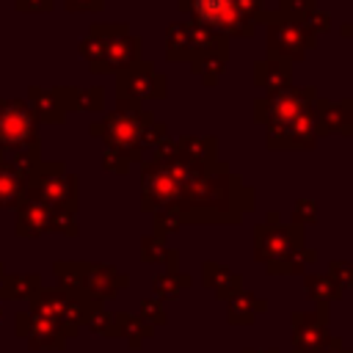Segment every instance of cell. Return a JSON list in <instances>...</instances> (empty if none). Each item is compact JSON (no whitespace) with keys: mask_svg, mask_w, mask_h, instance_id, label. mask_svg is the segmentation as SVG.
Here are the masks:
<instances>
[{"mask_svg":"<svg viewBox=\"0 0 353 353\" xmlns=\"http://www.w3.org/2000/svg\"><path fill=\"white\" fill-rule=\"evenodd\" d=\"M141 204L143 210L171 207L190 223H234L254 207V190L218 160L204 163L174 154L143 163Z\"/></svg>","mask_w":353,"mask_h":353,"instance_id":"6da1fadb","label":"cell"},{"mask_svg":"<svg viewBox=\"0 0 353 353\" xmlns=\"http://www.w3.org/2000/svg\"><path fill=\"white\" fill-rule=\"evenodd\" d=\"M28 312L36 317H44L50 323H55L66 339H74L80 334V328L85 325V314L94 306L91 301H85L83 295L66 292L61 287H41L30 301H28Z\"/></svg>","mask_w":353,"mask_h":353,"instance_id":"7a4b0ae2","label":"cell"},{"mask_svg":"<svg viewBox=\"0 0 353 353\" xmlns=\"http://www.w3.org/2000/svg\"><path fill=\"white\" fill-rule=\"evenodd\" d=\"M28 199H36L52 210H77V176L63 163H39L28 176Z\"/></svg>","mask_w":353,"mask_h":353,"instance_id":"3957f363","label":"cell"},{"mask_svg":"<svg viewBox=\"0 0 353 353\" xmlns=\"http://www.w3.org/2000/svg\"><path fill=\"white\" fill-rule=\"evenodd\" d=\"M152 116L138 108L132 99H119V110L108 113L102 121L91 124L94 135H102L110 149H124V152H138L141 154V132Z\"/></svg>","mask_w":353,"mask_h":353,"instance_id":"277c9868","label":"cell"},{"mask_svg":"<svg viewBox=\"0 0 353 353\" xmlns=\"http://www.w3.org/2000/svg\"><path fill=\"white\" fill-rule=\"evenodd\" d=\"M256 22H265V28H268L270 55H279V58H287V61H298L314 44V33L303 25L301 17H292V14H284V11L276 8V11L259 14Z\"/></svg>","mask_w":353,"mask_h":353,"instance_id":"5b68a950","label":"cell"},{"mask_svg":"<svg viewBox=\"0 0 353 353\" xmlns=\"http://www.w3.org/2000/svg\"><path fill=\"white\" fill-rule=\"evenodd\" d=\"M182 8L193 11L196 25L221 36H232V33L251 36L256 28V19L248 11H243L237 0H182Z\"/></svg>","mask_w":353,"mask_h":353,"instance_id":"8992f818","label":"cell"},{"mask_svg":"<svg viewBox=\"0 0 353 353\" xmlns=\"http://www.w3.org/2000/svg\"><path fill=\"white\" fill-rule=\"evenodd\" d=\"M303 245V226L295 223H259L254 229V259L265 262L268 273L279 276L284 259Z\"/></svg>","mask_w":353,"mask_h":353,"instance_id":"52a82bcc","label":"cell"},{"mask_svg":"<svg viewBox=\"0 0 353 353\" xmlns=\"http://www.w3.org/2000/svg\"><path fill=\"white\" fill-rule=\"evenodd\" d=\"M314 99H317L314 85H284V88H276V91H265L254 102L256 121H265V124L287 121V119L298 116L301 110L312 108Z\"/></svg>","mask_w":353,"mask_h":353,"instance_id":"ba28073f","label":"cell"},{"mask_svg":"<svg viewBox=\"0 0 353 353\" xmlns=\"http://www.w3.org/2000/svg\"><path fill=\"white\" fill-rule=\"evenodd\" d=\"M102 39V61L94 72H108V69H130L138 63L141 55V39L127 30V25H94L91 28Z\"/></svg>","mask_w":353,"mask_h":353,"instance_id":"9c48e42d","label":"cell"},{"mask_svg":"<svg viewBox=\"0 0 353 353\" xmlns=\"http://www.w3.org/2000/svg\"><path fill=\"white\" fill-rule=\"evenodd\" d=\"M292 350L290 353H323L331 345L328 306H314L312 312H292Z\"/></svg>","mask_w":353,"mask_h":353,"instance_id":"30bf717a","label":"cell"},{"mask_svg":"<svg viewBox=\"0 0 353 353\" xmlns=\"http://www.w3.org/2000/svg\"><path fill=\"white\" fill-rule=\"evenodd\" d=\"M36 141V116L25 99H0V149H17Z\"/></svg>","mask_w":353,"mask_h":353,"instance_id":"8fae6325","label":"cell"},{"mask_svg":"<svg viewBox=\"0 0 353 353\" xmlns=\"http://www.w3.org/2000/svg\"><path fill=\"white\" fill-rule=\"evenodd\" d=\"M130 284V276L116 270L113 265L102 262H83V276H80V295L91 303H105L116 298L119 290Z\"/></svg>","mask_w":353,"mask_h":353,"instance_id":"7c38bea8","label":"cell"},{"mask_svg":"<svg viewBox=\"0 0 353 353\" xmlns=\"http://www.w3.org/2000/svg\"><path fill=\"white\" fill-rule=\"evenodd\" d=\"M265 127H268L270 149H309L317 138L312 108L301 110L298 116H292L287 121H276V124H265Z\"/></svg>","mask_w":353,"mask_h":353,"instance_id":"4fadbf2b","label":"cell"},{"mask_svg":"<svg viewBox=\"0 0 353 353\" xmlns=\"http://www.w3.org/2000/svg\"><path fill=\"white\" fill-rule=\"evenodd\" d=\"M165 94V74L154 72L152 63L138 61L130 69L119 72V99L141 102L146 97H163Z\"/></svg>","mask_w":353,"mask_h":353,"instance_id":"5bb4252c","label":"cell"},{"mask_svg":"<svg viewBox=\"0 0 353 353\" xmlns=\"http://www.w3.org/2000/svg\"><path fill=\"white\" fill-rule=\"evenodd\" d=\"M14 334L19 339H25L30 350H63L66 342H69L55 323H50L44 317H36L28 309L14 314Z\"/></svg>","mask_w":353,"mask_h":353,"instance_id":"9a60e30c","label":"cell"},{"mask_svg":"<svg viewBox=\"0 0 353 353\" xmlns=\"http://www.w3.org/2000/svg\"><path fill=\"white\" fill-rule=\"evenodd\" d=\"M77 88H30V102H33V116L36 121H63L66 110L74 108Z\"/></svg>","mask_w":353,"mask_h":353,"instance_id":"2e32d148","label":"cell"},{"mask_svg":"<svg viewBox=\"0 0 353 353\" xmlns=\"http://www.w3.org/2000/svg\"><path fill=\"white\" fill-rule=\"evenodd\" d=\"M312 113H314V130L317 135L325 132H342V135H353V113L347 108V102H331V99H314L312 102Z\"/></svg>","mask_w":353,"mask_h":353,"instance_id":"e0dca14e","label":"cell"},{"mask_svg":"<svg viewBox=\"0 0 353 353\" xmlns=\"http://www.w3.org/2000/svg\"><path fill=\"white\" fill-rule=\"evenodd\" d=\"M50 223H52V207L36 201V199H25L19 207H17V223H14V232L19 237H39L44 232H50Z\"/></svg>","mask_w":353,"mask_h":353,"instance_id":"ac0fdd59","label":"cell"},{"mask_svg":"<svg viewBox=\"0 0 353 353\" xmlns=\"http://www.w3.org/2000/svg\"><path fill=\"white\" fill-rule=\"evenodd\" d=\"M201 284L207 290H212L218 301H232L243 290V279L232 268L218 265V262H204L201 265Z\"/></svg>","mask_w":353,"mask_h":353,"instance_id":"d6986e66","label":"cell"},{"mask_svg":"<svg viewBox=\"0 0 353 353\" xmlns=\"http://www.w3.org/2000/svg\"><path fill=\"white\" fill-rule=\"evenodd\" d=\"M193 72L204 80V83H215L218 74L226 66V36H218L212 44H207L204 50L193 52Z\"/></svg>","mask_w":353,"mask_h":353,"instance_id":"ffe728a7","label":"cell"},{"mask_svg":"<svg viewBox=\"0 0 353 353\" xmlns=\"http://www.w3.org/2000/svg\"><path fill=\"white\" fill-rule=\"evenodd\" d=\"M229 303V309H226V320L232 323V325H251V323H256V317L262 314V312H268V301L265 298H259V295H254V292H248V290H240L232 301H226Z\"/></svg>","mask_w":353,"mask_h":353,"instance_id":"44dd1931","label":"cell"},{"mask_svg":"<svg viewBox=\"0 0 353 353\" xmlns=\"http://www.w3.org/2000/svg\"><path fill=\"white\" fill-rule=\"evenodd\" d=\"M254 77H256V85L265 91L284 88V85H290V61L279 58V55H268L265 61L256 63Z\"/></svg>","mask_w":353,"mask_h":353,"instance_id":"7402d4cb","label":"cell"},{"mask_svg":"<svg viewBox=\"0 0 353 353\" xmlns=\"http://www.w3.org/2000/svg\"><path fill=\"white\" fill-rule=\"evenodd\" d=\"M41 290L39 273H6L0 279V298L6 301H30Z\"/></svg>","mask_w":353,"mask_h":353,"instance_id":"603a6c76","label":"cell"},{"mask_svg":"<svg viewBox=\"0 0 353 353\" xmlns=\"http://www.w3.org/2000/svg\"><path fill=\"white\" fill-rule=\"evenodd\" d=\"M28 199V179L0 160V207H19Z\"/></svg>","mask_w":353,"mask_h":353,"instance_id":"cb8c5ba5","label":"cell"},{"mask_svg":"<svg viewBox=\"0 0 353 353\" xmlns=\"http://www.w3.org/2000/svg\"><path fill=\"white\" fill-rule=\"evenodd\" d=\"M116 320H119V339H124L130 350H141L143 342H149V339L154 336V328L146 325L138 314L116 312Z\"/></svg>","mask_w":353,"mask_h":353,"instance_id":"d4e9b609","label":"cell"},{"mask_svg":"<svg viewBox=\"0 0 353 353\" xmlns=\"http://www.w3.org/2000/svg\"><path fill=\"white\" fill-rule=\"evenodd\" d=\"M196 52V25L193 22H174L168 28V58L190 61Z\"/></svg>","mask_w":353,"mask_h":353,"instance_id":"484cf974","label":"cell"},{"mask_svg":"<svg viewBox=\"0 0 353 353\" xmlns=\"http://www.w3.org/2000/svg\"><path fill=\"white\" fill-rule=\"evenodd\" d=\"M303 290L317 306H328L331 301H339L345 292L331 281L328 273H303Z\"/></svg>","mask_w":353,"mask_h":353,"instance_id":"4316f807","label":"cell"},{"mask_svg":"<svg viewBox=\"0 0 353 353\" xmlns=\"http://www.w3.org/2000/svg\"><path fill=\"white\" fill-rule=\"evenodd\" d=\"M190 284H193V279L179 270H163L152 279V290H154L157 301H176L182 295V290H188Z\"/></svg>","mask_w":353,"mask_h":353,"instance_id":"83f0119b","label":"cell"},{"mask_svg":"<svg viewBox=\"0 0 353 353\" xmlns=\"http://www.w3.org/2000/svg\"><path fill=\"white\" fill-rule=\"evenodd\" d=\"M85 325L91 334L97 336H105V339H119V320H116V312L105 309L102 303H94L85 314Z\"/></svg>","mask_w":353,"mask_h":353,"instance_id":"f1b7e54d","label":"cell"},{"mask_svg":"<svg viewBox=\"0 0 353 353\" xmlns=\"http://www.w3.org/2000/svg\"><path fill=\"white\" fill-rule=\"evenodd\" d=\"M176 154H182V157H188V160L215 163V138L182 135V138H176Z\"/></svg>","mask_w":353,"mask_h":353,"instance_id":"f546056e","label":"cell"},{"mask_svg":"<svg viewBox=\"0 0 353 353\" xmlns=\"http://www.w3.org/2000/svg\"><path fill=\"white\" fill-rule=\"evenodd\" d=\"M317 259V251L314 248H306V245H301V248H295L287 259H284V265H281V270H279V276H292V273H306V268L312 265Z\"/></svg>","mask_w":353,"mask_h":353,"instance_id":"4dcf8cb0","label":"cell"},{"mask_svg":"<svg viewBox=\"0 0 353 353\" xmlns=\"http://www.w3.org/2000/svg\"><path fill=\"white\" fill-rule=\"evenodd\" d=\"M138 317H141L146 325H152V328L168 323V312H165L163 301H157V298H143V301L138 303Z\"/></svg>","mask_w":353,"mask_h":353,"instance_id":"1f68e13d","label":"cell"},{"mask_svg":"<svg viewBox=\"0 0 353 353\" xmlns=\"http://www.w3.org/2000/svg\"><path fill=\"white\" fill-rule=\"evenodd\" d=\"M165 251H168V245H165L163 237H157V234L141 237V259H143V262H149V265H163Z\"/></svg>","mask_w":353,"mask_h":353,"instance_id":"d6a6232c","label":"cell"},{"mask_svg":"<svg viewBox=\"0 0 353 353\" xmlns=\"http://www.w3.org/2000/svg\"><path fill=\"white\" fill-rule=\"evenodd\" d=\"M179 223H182V218L171 210V207H160V210H154V234L157 237H168V234H174L176 229H179Z\"/></svg>","mask_w":353,"mask_h":353,"instance_id":"836d02e7","label":"cell"},{"mask_svg":"<svg viewBox=\"0 0 353 353\" xmlns=\"http://www.w3.org/2000/svg\"><path fill=\"white\" fill-rule=\"evenodd\" d=\"M328 276H331V281L342 292L350 290L353 287V262H347V259H331L328 262Z\"/></svg>","mask_w":353,"mask_h":353,"instance_id":"e575fe53","label":"cell"},{"mask_svg":"<svg viewBox=\"0 0 353 353\" xmlns=\"http://www.w3.org/2000/svg\"><path fill=\"white\" fill-rule=\"evenodd\" d=\"M80 55L91 63V69L99 66V61H102V39H99L94 30H88V36H83V41H80Z\"/></svg>","mask_w":353,"mask_h":353,"instance_id":"d590c367","label":"cell"},{"mask_svg":"<svg viewBox=\"0 0 353 353\" xmlns=\"http://www.w3.org/2000/svg\"><path fill=\"white\" fill-rule=\"evenodd\" d=\"M132 160H141V154H138V152H124V149H108V154H105V168L124 174Z\"/></svg>","mask_w":353,"mask_h":353,"instance_id":"8d00e7d4","label":"cell"},{"mask_svg":"<svg viewBox=\"0 0 353 353\" xmlns=\"http://www.w3.org/2000/svg\"><path fill=\"white\" fill-rule=\"evenodd\" d=\"M292 223L295 226H306V223H314L317 221V204L312 199H298L295 207H292Z\"/></svg>","mask_w":353,"mask_h":353,"instance_id":"74e56055","label":"cell"},{"mask_svg":"<svg viewBox=\"0 0 353 353\" xmlns=\"http://www.w3.org/2000/svg\"><path fill=\"white\" fill-rule=\"evenodd\" d=\"M50 232H61V234L74 237V234H77V221H74V212H66V210H52V223H50Z\"/></svg>","mask_w":353,"mask_h":353,"instance_id":"f35d334b","label":"cell"},{"mask_svg":"<svg viewBox=\"0 0 353 353\" xmlns=\"http://www.w3.org/2000/svg\"><path fill=\"white\" fill-rule=\"evenodd\" d=\"M74 108H80V110H99L102 108V88L99 85H91V88L77 91Z\"/></svg>","mask_w":353,"mask_h":353,"instance_id":"ab89813d","label":"cell"},{"mask_svg":"<svg viewBox=\"0 0 353 353\" xmlns=\"http://www.w3.org/2000/svg\"><path fill=\"white\" fill-rule=\"evenodd\" d=\"M52 6V0H17V8H22V11H28V8H33V11H47Z\"/></svg>","mask_w":353,"mask_h":353,"instance_id":"60d3db41","label":"cell"},{"mask_svg":"<svg viewBox=\"0 0 353 353\" xmlns=\"http://www.w3.org/2000/svg\"><path fill=\"white\" fill-rule=\"evenodd\" d=\"M163 265H165V270H179V251L176 248H168Z\"/></svg>","mask_w":353,"mask_h":353,"instance_id":"b9f144b4","label":"cell"},{"mask_svg":"<svg viewBox=\"0 0 353 353\" xmlns=\"http://www.w3.org/2000/svg\"><path fill=\"white\" fill-rule=\"evenodd\" d=\"M66 8H102V0H63Z\"/></svg>","mask_w":353,"mask_h":353,"instance_id":"7bdbcfd3","label":"cell"},{"mask_svg":"<svg viewBox=\"0 0 353 353\" xmlns=\"http://www.w3.org/2000/svg\"><path fill=\"white\" fill-rule=\"evenodd\" d=\"M323 353H353V350H350V347H345V342H342L339 336H331V345H328Z\"/></svg>","mask_w":353,"mask_h":353,"instance_id":"ee69618b","label":"cell"},{"mask_svg":"<svg viewBox=\"0 0 353 353\" xmlns=\"http://www.w3.org/2000/svg\"><path fill=\"white\" fill-rule=\"evenodd\" d=\"M240 353H281V350L279 347H265V350L262 347H243Z\"/></svg>","mask_w":353,"mask_h":353,"instance_id":"f6af8a7d","label":"cell"},{"mask_svg":"<svg viewBox=\"0 0 353 353\" xmlns=\"http://www.w3.org/2000/svg\"><path fill=\"white\" fill-rule=\"evenodd\" d=\"M342 33H345V36H353V22H347V25L342 28Z\"/></svg>","mask_w":353,"mask_h":353,"instance_id":"bcb514c9","label":"cell"},{"mask_svg":"<svg viewBox=\"0 0 353 353\" xmlns=\"http://www.w3.org/2000/svg\"><path fill=\"white\" fill-rule=\"evenodd\" d=\"M3 276H6V268H3V262H0V279H3Z\"/></svg>","mask_w":353,"mask_h":353,"instance_id":"7dc6e473","label":"cell"},{"mask_svg":"<svg viewBox=\"0 0 353 353\" xmlns=\"http://www.w3.org/2000/svg\"><path fill=\"white\" fill-rule=\"evenodd\" d=\"M0 320H3V306H0Z\"/></svg>","mask_w":353,"mask_h":353,"instance_id":"c3c4849f","label":"cell"},{"mask_svg":"<svg viewBox=\"0 0 353 353\" xmlns=\"http://www.w3.org/2000/svg\"><path fill=\"white\" fill-rule=\"evenodd\" d=\"M0 160H3V149H0Z\"/></svg>","mask_w":353,"mask_h":353,"instance_id":"681fc988","label":"cell"},{"mask_svg":"<svg viewBox=\"0 0 353 353\" xmlns=\"http://www.w3.org/2000/svg\"><path fill=\"white\" fill-rule=\"evenodd\" d=\"M350 350H353V347H350Z\"/></svg>","mask_w":353,"mask_h":353,"instance_id":"f907efd6","label":"cell"}]
</instances>
